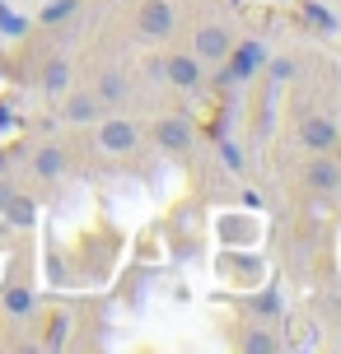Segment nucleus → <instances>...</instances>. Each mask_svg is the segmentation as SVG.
<instances>
[{
    "label": "nucleus",
    "mask_w": 341,
    "mask_h": 354,
    "mask_svg": "<svg viewBox=\"0 0 341 354\" xmlns=\"http://www.w3.org/2000/svg\"><path fill=\"white\" fill-rule=\"evenodd\" d=\"M94 140L103 154H131L136 145H141V126L122 117V112H103L98 122H94Z\"/></svg>",
    "instance_id": "f257e3e1"
},
{
    "label": "nucleus",
    "mask_w": 341,
    "mask_h": 354,
    "mask_svg": "<svg viewBox=\"0 0 341 354\" xmlns=\"http://www.w3.org/2000/svg\"><path fill=\"white\" fill-rule=\"evenodd\" d=\"M136 33L145 42H168V37L178 33V10H173V0H141V10H136Z\"/></svg>",
    "instance_id": "f03ea898"
},
{
    "label": "nucleus",
    "mask_w": 341,
    "mask_h": 354,
    "mask_svg": "<svg viewBox=\"0 0 341 354\" xmlns=\"http://www.w3.org/2000/svg\"><path fill=\"white\" fill-rule=\"evenodd\" d=\"M164 80L173 88H182V93H197L201 84H206V61L192 52H173L164 56Z\"/></svg>",
    "instance_id": "7ed1b4c3"
},
{
    "label": "nucleus",
    "mask_w": 341,
    "mask_h": 354,
    "mask_svg": "<svg viewBox=\"0 0 341 354\" xmlns=\"http://www.w3.org/2000/svg\"><path fill=\"white\" fill-rule=\"evenodd\" d=\"M337 140H341V131H337V122H332L327 112H304V117H299V145H304V149L332 154Z\"/></svg>",
    "instance_id": "20e7f679"
},
{
    "label": "nucleus",
    "mask_w": 341,
    "mask_h": 354,
    "mask_svg": "<svg viewBox=\"0 0 341 354\" xmlns=\"http://www.w3.org/2000/svg\"><path fill=\"white\" fill-rule=\"evenodd\" d=\"M155 145H159L164 154L182 159V154L197 145V131H192L187 117H159V122H155Z\"/></svg>",
    "instance_id": "39448f33"
},
{
    "label": "nucleus",
    "mask_w": 341,
    "mask_h": 354,
    "mask_svg": "<svg viewBox=\"0 0 341 354\" xmlns=\"http://www.w3.org/2000/svg\"><path fill=\"white\" fill-rule=\"evenodd\" d=\"M98 117H103V103L94 98V88H85V93L80 88H66L61 93V122L66 126H94Z\"/></svg>",
    "instance_id": "423d86ee"
},
{
    "label": "nucleus",
    "mask_w": 341,
    "mask_h": 354,
    "mask_svg": "<svg viewBox=\"0 0 341 354\" xmlns=\"http://www.w3.org/2000/svg\"><path fill=\"white\" fill-rule=\"evenodd\" d=\"M304 187L318 196H337L341 192V163L332 159V154H313V159L304 163Z\"/></svg>",
    "instance_id": "0eeeda50"
},
{
    "label": "nucleus",
    "mask_w": 341,
    "mask_h": 354,
    "mask_svg": "<svg viewBox=\"0 0 341 354\" xmlns=\"http://www.w3.org/2000/svg\"><path fill=\"white\" fill-rule=\"evenodd\" d=\"M229 47H234V33L225 24H201L192 33V56H201V61H220Z\"/></svg>",
    "instance_id": "6e6552de"
},
{
    "label": "nucleus",
    "mask_w": 341,
    "mask_h": 354,
    "mask_svg": "<svg viewBox=\"0 0 341 354\" xmlns=\"http://www.w3.org/2000/svg\"><path fill=\"white\" fill-rule=\"evenodd\" d=\"M94 98L103 103V112H122L126 98H131V80H126V71H103L98 75V84H94Z\"/></svg>",
    "instance_id": "1a4fd4ad"
},
{
    "label": "nucleus",
    "mask_w": 341,
    "mask_h": 354,
    "mask_svg": "<svg viewBox=\"0 0 341 354\" xmlns=\"http://www.w3.org/2000/svg\"><path fill=\"white\" fill-rule=\"evenodd\" d=\"M216 233H220V243H257L262 238V219L257 214H220L216 219Z\"/></svg>",
    "instance_id": "9d476101"
},
{
    "label": "nucleus",
    "mask_w": 341,
    "mask_h": 354,
    "mask_svg": "<svg viewBox=\"0 0 341 354\" xmlns=\"http://www.w3.org/2000/svg\"><path fill=\"white\" fill-rule=\"evenodd\" d=\"M238 350L243 354H281L286 340L276 336V322H257V326H248V331L238 336Z\"/></svg>",
    "instance_id": "9b49d317"
},
{
    "label": "nucleus",
    "mask_w": 341,
    "mask_h": 354,
    "mask_svg": "<svg viewBox=\"0 0 341 354\" xmlns=\"http://www.w3.org/2000/svg\"><path fill=\"white\" fill-rule=\"evenodd\" d=\"M71 80H75V66L66 61V56H52V61L42 66V75H37V84H42L47 98H61V93L71 88Z\"/></svg>",
    "instance_id": "f8f14e48"
},
{
    "label": "nucleus",
    "mask_w": 341,
    "mask_h": 354,
    "mask_svg": "<svg viewBox=\"0 0 341 354\" xmlns=\"http://www.w3.org/2000/svg\"><path fill=\"white\" fill-rule=\"evenodd\" d=\"M248 308L257 322H281L286 317V294L271 284V289H257V294H248Z\"/></svg>",
    "instance_id": "ddd939ff"
},
{
    "label": "nucleus",
    "mask_w": 341,
    "mask_h": 354,
    "mask_svg": "<svg viewBox=\"0 0 341 354\" xmlns=\"http://www.w3.org/2000/svg\"><path fill=\"white\" fill-rule=\"evenodd\" d=\"M33 173L42 177V182H61V173H66V149H61V145H37Z\"/></svg>",
    "instance_id": "4468645a"
},
{
    "label": "nucleus",
    "mask_w": 341,
    "mask_h": 354,
    "mask_svg": "<svg viewBox=\"0 0 341 354\" xmlns=\"http://www.w3.org/2000/svg\"><path fill=\"white\" fill-rule=\"evenodd\" d=\"M299 15H304V24L313 28V33H323V37H337L341 33L337 15H332L327 5H318V0H304V5H299Z\"/></svg>",
    "instance_id": "2eb2a0df"
},
{
    "label": "nucleus",
    "mask_w": 341,
    "mask_h": 354,
    "mask_svg": "<svg viewBox=\"0 0 341 354\" xmlns=\"http://www.w3.org/2000/svg\"><path fill=\"white\" fill-rule=\"evenodd\" d=\"M220 270H225L229 280H238V284H252L257 275H262V261H257V257H248V252H238V266H234V261H220Z\"/></svg>",
    "instance_id": "dca6fc26"
},
{
    "label": "nucleus",
    "mask_w": 341,
    "mask_h": 354,
    "mask_svg": "<svg viewBox=\"0 0 341 354\" xmlns=\"http://www.w3.org/2000/svg\"><path fill=\"white\" fill-rule=\"evenodd\" d=\"M220 163H225L234 177H243V173H248V154H243V145H238V140H220Z\"/></svg>",
    "instance_id": "f3484780"
},
{
    "label": "nucleus",
    "mask_w": 341,
    "mask_h": 354,
    "mask_svg": "<svg viewBox=\"0 0 341 354\" xmlns=\"http://www.w3.org/2000/svg\"><path fill=\"white\" fill-rule=\"evenodd\" d=\"M5 313H10V317H28V313H33V289H28V284H15V289L5 294Z\"/></svg>",
    "instance_id": "a211bd4d"
},
{
    "label": "nucleus",
    "mask_w": 341,
    "mask_h": 354,
    "mask_svg": "<svg viewBox=\"0 0 341 354\" xmlns=\"http://www.w3.org/2000/svg\"><path fill=\"white\" fill-rule=\"evenodd\" d=\"M262 71L271 75V84H290L295 75H299V66H295V56H267V66Z\"/></svg>",
    "instance_id": "6ab92c4d"
},
{
    "label": "nucleus",
    "mask_w": 341,
    "mask_h": 354,
    "mask_svg": "<svg viewBox=\"0 0 341 354\" xmlns=\"http://www.w3.org/2000/svg\"><path fill=\"white\" fill-rule=\"evenodd\" d=\"M66 340H71V317H66V313H56L52 331L42 336V350H66Z\"/></svg>",
    "instance_id": "aec40b11"
},
{
    "label": "nucleus",
    "mask_w": 341,
    "mask_h": 354,
    "mask_svg": "<svg viewBox=\"0 0 341 354\" xmlns=\"http://www.w3.org/2000/svg\"><path fill=\"white\" fill-rule=\"evenodd\" d=\"M0 33H5V37H24V33H28V19L19 15V10H10L5 0H0Z\"/></svg>",
    "instance_id": "412c9836"
},
{
    "label": "nucleus",
    "mask_w": 341,
    "mask_h": 354,
    "mask_svg": "<svg viewBox=\"0 0 341 354\" xmlns=\"http://www.w3.org/2000/svg\"><path fill=\"white\" fill-rule=\"evenodd\" d=\"M75 5H80V0H47L42 19H47V24H61V19H71V15H75Z\"/></svg>",
    "instance_id": "4be33fe9"
},
{
    "label": "nucleus",
    "mask_w": 341,
    "mask_h": 354,
    "mask_svg": "<svg viewBox=\"0 0 341 354\" xmlns=\"http://www.w3.org/2000/svg\"><path fill=\"white\" fill-rule=\"evenodd\" d=\"M47 275H52V284H56V289L66 284V261H61L56 252H47Z\"/></svg>",
    "instance_id": "5701e85b"
},
{
    "label": "nucleus",
    "mask_w": 341,
    "mask_h": 354,
    "mask_svg": "<svg viewBox=\"0 0 341 354\" xmlns=\"http://www.w3.org/2000/svg\"><path fill=\"white\" fill-rule=\"evenodd\" d=\"M42 5H47V0H42Z\"/></svg>",
    "instance_id": "b1692460"
}]
</instances>
